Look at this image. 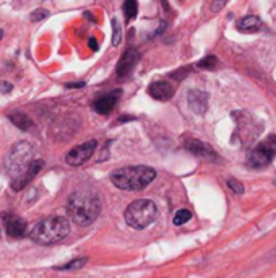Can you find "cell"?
<instances>
[{
	"instance_id": "cell-1",
	"label": "cell",
	"mask_w": 276,
	"mask_h": 278,
	"mask_svg": "<svg viewBox=\"0 0 276 278\" xmlns=\"http://www.w3.org/2000/svg\"><path fill=\"white\" fill-rule=\"evenodd\" d=\"M67 212L73 220V223L80 226H88L99 217L101 200L98 194L91 191H77L68 199Z\"/></svg>"
},
{
	"instance_id": "cell-2",
	"label": "cell",
	"mask_w": 276,
	"mask_h": 278,
	"mask_svg": "<svg viewBox=\"0 0 276 278\" xmlns=\"http://www.w3.org/2000/svg\"><path fill=\"white\" fill-rule=\"evenodd\" d=\"M156 177V171L150 166H125L115 169L110 180L120 191H142L150 186Z\"/></svg>"
},
{
	"instance_id": "cell-3",
	"label": "cell",
	"mask_w": 276,
	"mask_h": 278,
	"mask_svg": "<svg viewBox=\"0 0 276 278\" xmlns=\"http://www.w3.org/2000/svg\"><path fill=\"white\" fill-rule=\"evenodd\" d=\"M70 233V221L65 217H49L34 225L30 238L41 246H51L65 239Z\"/></svg>"
},
{
	"instance_id": "cell-4",
	"label": "cell",
	"mask_w": 276,
	"mask_h": 278,
	"mask_svg": "<svg viewBox=\"0 0 276 278\" xmlns=\"http://www.w3.org/2000/svg\"><path fill=\"white\" fill-rule=\"evenodd\" d=\"M158 218V207L153 200L138 199L132 202L125 210V221L133 229H145Z\"/></svg>"
},
{
	"instance_id": "cell-5",
	"label": "cell",
	"mask_w": 276,
	"mask_h": 278,
	"mask_svg": "<svg viewBox=\"0 0 276 278\" xmlns=\"http://www.w3.org/2000/svg\"><path fill=\"white\" fill-rule=\"evenodd\" d=\"M31 163H33L31 143L20 142L17 145H13V148L10 150L9 156H7L5 168H7V172L10 174L12 180H15L30 169Z\"/></svg>"
},
{
	"instance_id": "cell-6",
	"label": "cell",
	"mask_w": 276,
	"mask_h": 278,
	"mask_svg": "<svg viewBox=\"0 0 276 278\" xmlns=\"http://www.w3.org/2000/svg\"><path fill=\"white\" fill-rule=\"evenodd\" d=\"M276 156V135H268L263 142L255 145L248 155V164L252 168H265Z\"/></svg>"
},
{
	"instance_id": "cell-7",
	"label": "cell",
	"mask_w": 276,
	"mask_h": 278,
	"mask_svg": "<svg viewBox=\"0 0 276 278\" xmlns=\"http://www.w3.org/2000/svg\"><path fill=\"white\" fill-rule=\"evenodd\" d=\"M96 140H89L86 143H81L78 147L72 148L70 151L67 153L65 156V161L70 164V166H80L85 161H88L89 158L93 156V153L96 150Z\"/></svg>"
},
{
	"instance_id": "cell-8",
	"label": "cell",
	"mask_w": 276,
	"mask_h": 278,
	"mask_svg": "<svg viewBox=\"0 0 276 278\" xmlns=\"http://www.w3.org/2000/svg\"><path fill=\"white\" fill-rule=\"evenodd\" d=\"M2 220L5 223V229H7V234L12 236V238H23L28 231V223L26 220L18 217L17 213H12V212H4L2 213Z\"/></svg>"
},
{
	"instance_id": "cell-9",
	"label": "cell",
	"mask_w": 276,
	"mask_h": 278,
	"mask_svg": "<svg viewBox=\"0 0 276 278\" xmlns=\"http://www.w3.org/2000/svg\"><path fill=\"white\" fill-rule=\"evenodd\" d=\"M43 166H44V161L43 159H33V163L30 166V169H28L23 176H20L18 179L15 180H12V187H13V191H22L23 187H26L28 184L31 182V180L36 177L38 172L43 169Z\"/></svg>"
},
{
	"instance_id": "cell-10",
	"label": "cell",
	"mask_w": 276,
	"mask_h": 278,
	"mask_svg": "<svg viewBox=\"0 0 276 278\" xmlns=\"http://www.w3.org/2000/svg\"><path fill=\"white\" fill-rule=\"evenodd\" d=\"M119 96H120V91H110L107 95H102L101 98H98L93 103V109L98 114L106 116L115 108L117 101H119Z\"/></svg>"
},
{
	"instance_id": "cell-11",
	"label": "cell",
	"mask_w": 276,
	"mask_h": 278,
	"mask_svg": "<svg viewBox=\"0 0 276 278\" xmlns=\"http://www.w3.org/2000/svg\"><path fill=\"white\" fill-rule=\"evenodd\" d=\"M148 93H150V96H153L155 100L168 101L174 96L176 88L168 81H153L148 88Z\"/></svg>"
},
{
	"instance_id": "cell-12",
	"label": "cell",
	"mask_w": 276,
	"mask_h": 278,
	"mask_svg": "<svg viewBox=\"0 0 276 278\" xmlns=\"http://www.w3.org/2000/svg\"><path fill=\"white\" fill-rule=\"evenodd\" d=\"M136 62H138V52H136V49H128L120 57L119 64H117V76H119V78H123V76H127L130 72H132V68L135 67Z\"/></svg>"
},
{
	"instance_id": "cell-13",
	"label": "cell",
	"mask_w": 276,
	"mask_h": 278,
	"mask_svg": "<svg viewBox=\"0 0 276 278\" xmlns=\"http://www.w3.org/2000/svg\"><path fill=\"white\" fill-rule=\"evenodd\" d=\"M189 108L195 114H205L208 109V95L205 91H189Z\"/></svg>"
},
{
	"instance_id": "cell-14",
	"label": "cell",
	"mask_w": 276,
	"mask_h": 278,
	"mask_svg": "<svg viewBox=\"0 0 276 278\" xmlns=\"http://www.w3.org/2000/svg\"><path fill=\"white\" fill-rule=\"evenodd\" d=\"M185 145H187V150L190 153H193V155H197L200 158H206V159H216L218 161V155L213 151V148L210 147V145H206L203 142H198V140H189Z\"/></svg>"
},
{
	"instance_id": "cell-15",
	"label": "cell",
	"mask_w": 276,
	"mask_h": 278,
	"mask_svg": "<svg viewBox=\"0 0 276 278\" xmlns=\"http://www.w3.org/2000/svg\"><path fill=\"white\" fill-rule=\"evenodd\" d=\"M237 26V30L240 31H250V33H255V31H260L261 28H263V25H261L260 22V18L258 17H255V15H248V17H244V18H240L239 22L236 23Z\"/></svg>"
},
{
	"instance_id": "cell-16",
	"label": "cell",
	"mask_w": 276,
	"mask_h": 278,
	"mask_svg": "<svg viewBox=\"0 0 276 278\" xmlns=\"http://www.w3.org/2000/svg\"><path fill=\"white\" fill-rule=\"evenodd\" d=\"M10 119H12V122L15 124L17 127L23 129V130H28V129L31 127V121L28 119L25 114H22V113H13V114H10Z\"/></svg>"
},
{
	"instance_id": "cell-17",
	"label": "cell",
	"mask_w": 276,
	"mask_h": 278,
	"mask_svg": "<svg viewBox=\"0 0 276 278\" xmlns=\"http://www.w3.org/2000/svg\"><path fill=\"white\" fill-rule=\"evenodd\" d=\"M123 13H125L127 22L133 20L136 17V13H138V2L136 0H125V4H123Z\"/></svg>"
},
{
	"instance_id": "cell-18",
	"label": "cell",
	"mask_w": 276,
	"mask_h": 278,
	"mask_svg": "<svg viewBox=\"0 0 276 278\" xmlns=\"http://www.w3.org/2000/svg\"><path fill=\"white\" fill-rule=\"evenodd\" d=\"M192 218V212L190 210H185V208H182V210H179L176 215H174V220H172V223H174L176 226H181V225H185L187 221Z\"/></svg>"
},
{
	"instance_id": "cell-19",
	"label": "cell",
	"mask_w": 276,
	"mask_h": 278,
	"mask_svg": "<svg viewBox=\"0 0 276 278\" xmlns=\"http://www.w3.org/2000/svg\"><path fill=\"white\" fill-rule=\"evenodd\" d=\"M198 67L200 68H208V70H211V68L218 67V59L215 57V55H208V57H205L203 60L198 62Z\"/></svg>"
},
{
	"instance_id": "cell-20",
	"label": "cell",
	"mask_w": 276,
	"mask_h": 278,
	"mask_svg": "<svg viewBox=\"0 0 276 278\" xmlns=\"http://www.w3.org/2000/svg\"><path fill=\"white\" fill-rule=\"evenodd\" d=\"M88 262V259H77V260H73V262H68V263H65V265H60V267H57V270H73V268H81L85 263Z\"/></svg>"
},
{
	"instance_id": "cell-21",
	"label": "cell",
	"mask_w": 276,
	"mask_h": 278,
	"mask_svg": "<svg viewBox=\"0 0 276 278\" xmlns=\"http://www.w3.org/2000/svg\"><path fill=\"white\" fill-rule=\"evenodd\" d=\"M112 31H114V34H112V46H119L122 33H120V25H119V22H117L115 18L112 20Z\"/></svg>"
},
{
	"instance_id": "cell-22",
	"label": "cell",
	"mask_w": 276,
	"mask_h": 278,
	"mask_svg": "<svg viewBox=\"0 0 276 278\" xmlns=\"http://www.w3.org/2000/svg\"><path fill=\"white\" fill-rule=\"evenodd\" d=\"M227 186H229L231 191L236 192V194H242L244 192V186L240 184L239 180H236V179H229V180H227Z\"/></svg>"
},
{
	"instance_id": "cell-23",
	"label": "cell",
	"mask_w": 276,
	"mask_h": 278,
	"mask_svg": "<svg viewBox=\"0 0 276 278\" xmlns=\"http://www.w3.org/2000/svg\"><path fill=\"white\" fill-rule=\"evenodd\" d=\"M47 17H49V12H47V10H36V12L31 13L33 22H39V20H44Z\"/></svg>"
},
{
	"instance_id": "cell-24",
	"label": "cell",
	"mask_w": 276,
	"mask_h": 278,
	"mask_svg": "<svg viewBox=\"0 0 276 278\" xmlns=\"http://www.w3.org/2000/svg\"><path fill=\"white\" fill-rule=\"evenodd\" d=\"M226 4H227V0H213L211 5H210V10H211L213 13H218Z\"/></svg>"
},
{
	"instance_id": "cell-25",
	"label": "cell",
	"mask_w": 276,
	"mask_h": 278,
	"mask_svg": "<svg viewBox=\"0 0 276 278\" xmlns=\"http://www.w3.org/2000/svg\"><path fill=\"white\" fill-rule=\"evenodd\" d=\"M10 89H12V85H9L7 81H4L2 83V91H10Z\"/></svg>"
},
{
	"instance_id": "cell-26",
	"label": "cell",
	"mask_w": 276,
	"mask_h": 278,
	"mask_svg": "<svg viewBox=\"0 0 276 278\" xmlns=\"http://www.w3.org/2000/svg\"><path fill=\"white\" fill-rule=\"evenodd\" d=\"M89 47H91V49H94V51L98 49V44H96V39H93V38L89 39Z\"/></svg>"
},
{
	"instance_id": "cell-27",
	"label": "cell",
	"mask_w": 276,
	"mask_h": 278,
	"mask_svg": "<svg viewBox=\"0 0 276 278\" xmlns=\"http://www.w3.org/2000/svg\"><path fill=\"white\" fill-rule=\"evenodd\" d=\"M2 36H4V31H2V30H0V39H2Z\"/></svg>"
},
{
	"instance_id": "cell-28",
	"label": "cell",
	"mask_w": 276,
	"mask_h": 278,
	"mask_svg": "<svg viewBox=\"0 0 276 278\" xmlns=\"http://www.w3.org/2000/svg\"><path fill=\"white\" fill-rule=\"evenodd\" d=\"M274 186H276V179H274Z\"/></svg>"
}]
</instances>
